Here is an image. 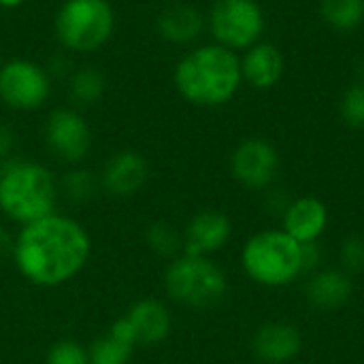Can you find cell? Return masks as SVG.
Here are the masks:
<instances>
[{
  "label": "cell",
  "mask_w": 364,
  "mask_h": 364,
  "mask_svg": "<svg viewBox=\"0 0 364 364\" xmlns=\"http://www.w3.org/2000/svg\"><path fill=\"white\" fill-rule=\"evenodd\" d=\"M28 0H0V9H19L23 6Z\"/></svg>",
  "instance_id": "obj_30"
},
{
  "label": "cell",
  "mask_w": 364,
  "mask_h": 364,
  "mask_svg": "<svg viewBox=\"0 0 364 364\" xmlns=\"http://www.w3.org/2000/svg\"><path fill=\"white\" fill-rule=\"evenodd\" d=\"M145 245L149 252H154L158 258L173 260L179 254H183V237L181 230L166 222V220H156L145 228Z\"/></svg>",
  "instance_id": "obj_23"
},
{
  "label": "cell",
  "mask_w": 364,
  "mask_h": 364,
  "mask_svg": "<svg viewBox=\"0 0 364 364\" xmlns=\"http://www.w3.org/2000/svg\"><path fill=\"white\" fill-rule=\"evenodd\" d=\"M241 62V77L256 90H271L275 87L286 70L284 53L277 45L258 41L250 49L243 51Z\"/></svg>",
  "instance_id": "obj_17"
},
{
  "label": "cell",
  "mask_w": 364,
  "mask_h": 364,
  "mask_svg": "<svg viewBox=\"0 0 364 364\" xmlns=\"http://www.w3.org/2000/svg\"><path fill=\"white\" fill-rule=\"evenodd\" d=\"M13 243H15V235H11L0 224V260H11V256H13Z\"/></svg>",
  "instance_id": "obj_29"
},
{
  "label": "cell",
  "mask_w": 364,
  "mask_h": 364,
  "mask_svg": "<svg viewBox=\"0 0 364 364\" xmlns=\"http://www.w3.org/2000/svg\"><path fill=\"white\" fill-rule=\"evenodd\" d=\"M0 66H2V43H0Z\"/></svg>",
  "instance_id": "obj_31"
},
{
  "label": "cell",
  "mask_w": 364,
  "mask_h": 364,
  "mask_svg": "<svg viewBox=\"0 0 364 364\" xmlns=\"http://www.w3.org/2000/svg\"><path fill=\"white\" fill-rule=\"evenodd\" d=\"M207 17L188 2H173L164 6L156 17V32L171 45H190L203 36Z\"/></svg>",
  "instance_id": "obj_16"
},
{
  "label": "cell",
  "mask_w": 364,
  "mask_h": 364,
  "mask_svg": "<svg viewBox=\"0 0 364 364\" xmlns=\"http://www.w3.org/2000/svg\"><path fill=\"white\" fill-rule=\"evenodd\" d=\"M230 173L247 190H267L279 173V154L264 139H245L230 156Z\"/></svg>",
  "instance_id": "obj_10"
},
{
  "label": "cell",
  "mask_w": 364,
  "mask_h": 364,
  "mask_svg": "<svg viewBox=\"0 0 364 364\" xmlns=\"http://www.w3.org/2000/svg\"><path fill=\"white\" fill-rule=\"evenodd\" d=\"M58 190L60 196H64L73 205H87L98 196V192H102L98 175L79 164L68 166V171L62 173V177L58 179Z\"/></svg>",
  "instance_id": "obj_20"
},
{
  "label": "cell",
  "mask_w": 364,
  "mask_h": 364,
  "mask_svg": "<svg viewBox=\"0 0 364 364\" xmlns=\"http://www.w3.org/2000/svg\"><path fill=\"white\" fill-rule=\"evenodd\" d=\"M58 43L70 53H96L115 32L109 0H64L53 19Z\"/></svg>",
  "instance_id": "obj_6"
},
{
  "label": "cell",
  "mask_w": 364,
  "mask_h": 364,
  "mask_svg": "<svg viewBox=\"0 0 364 364\" xmlns=\"http://www.w3.org/2000/svg\"><path fill=\"white\" fill-rule=\"evenodd\" d=\"M264 26V13L256 0H215L207 15L213 41L235 53L256 45Z\"/></svg>",
  "instance_id": "obj_7"
},
{
  "label": "cell",
  "mask_w": 364,
  "mask_h": 364,
  "mask_svg": "<svg viewBox=\"0 0 364 364\" xmlns=\"http://www.w3.org/2000/svg\"><path fill=\"white\" fill-rule=\"evenodd\" d=\"M339 262H341V269L350 275L364 271V237L350 235L341 241Z\"/></svg>",
  "instance_id": "obj_26"
},
{
  "label": "cell",
  "mask_w": 364,
  "mask_h": 364,
  "mask_svg": "<svg viewBox=\"0 0 364 364\" xmlns=\"http://www.w3.org/2000/svg\"><path fill=\"white\" fill-rule=\"evenodd\" d=\"M53 90L51 73L28 58H13L0 66V102L13 111L30 113L41 109Z\"/></svg>",
  "instance_id": "obj_8"
},
{
  "label": "cell",
  "mask_w": 364,
  "mask_h": 364,
  "mask_svg": "<svg viewBox=\"0 0 364 364\" xmlns=\"http://www.w3.org/2000/svg\"><path fill=\"white\" fill-rule=\"evenodd\" d=\"M136 348L139 346L134 333L122 316L109 326L105 335L87 346V356L90 364H130Z\"/></svg>",
  "instance_id": "obj_19"
},
{
  "label": "cell",
  "mask_w": 364,
  "mask_h": 364,
  "mask_svg": "<svg viewBox=\"0 0 364 364\" xmlns=\"http://www.w3.org/2000/svg\"><path fill=\"white\" fill-rule=\"evenodd\" d=\"M164 292L171 301L190 309H209L228 292V277L209 256L179 254L164 269Z\"/></svg>",
  "instance_id": "obj_5"
},
{
  "label": "cell",
  "mask_w": 364,
  "mask_h": 364,
  "mask_svg": "<svg viewBox=\"0 0 364 364\" xmlns=\"http://www.w3.org/2000/svg\"><path fill=\"white\" fill-rule=\"evenodd\" d=\"M252 350L264 364H288L301 354L303 335L290 322H267L254 333Z\"/></svg>",
  "instance_id": "obj_14"
},
{
  "label": "cell",
  "mask_w": 364,
  "mask_h": 364,
  "mask_svg": "<svg viewBox=\"0 0 364 364\" xmlns=\"http://www.w3.org/2000/svg\"><path fill=\"white\" fill-rule=\"evenodd\" d=\"M245 275L264 288L294 284L303 271V245L284 230H262L245 241L241 250Z\"/></svg>",
  "instance_id": "obj_4"
},
{
  "label": "cell",
  "mask_w": 364,
  "mask_h": 364,
  "mask_svg": "<svg viewBox=\"0 0 364 364\" xmlns=\"http://www.w3.org/2000/svg\"><path fill=\"white\" fill-rule=\"evenodd\" d=\"M284 232L290 235L299 243H316L326 232L328 226V209L316 196H299L290 200L286 211L282 213Z\"/></svg>",
  "instance_id": "obj_15"
},
{
  "label": "cell",
  "mask_w": 364,
  "mask_h": 364,
  "mask_svg": "<svg viewBox=\"0 0 364 364\" xmlns=\"http://www.w3.org/2000/svg\"><path fill=\"white\" fill-rule=\"evenodd\" d=\"M354 294V282L352 275L343 269H322L311 273L305 296L311 307L320 311H335L341 309L346 303H350Z\"/></svg>",
  "instance_id": "obj_18"
},
{
  "label": "cell",
  "mask_w": 364,
  "mask_h": 364,
  "mask_svg": "<svg viewBox=\"0 0 364 364\" xmlns=\"http://www.w3.org/2000/svg\"><path fill=\"white\" fill-rule=\"evenodd\" d=\"M92 258L87 228L64 213H51L19 226L11 262L19 275L36 288H60L70 284Z\"/></svg>",
  "instance_id": "obj_1"
},
{
  "label": "cell",
  "mask_w": 364,
  "mask_h": 364,
  "mask_svg": "<svg viewBox=\"0 0 364 364\" xmlns=\"http://www.w3.org/2000/svg\"><path fill=\"white\" fill-rule=\"evenodd\" d=\"M303 245V271L305 273H316V269L322 264V247L320 243H301Z\"/></svg>",
  "instance_id": "obj_28"
},
{
  "label": "cell",
  "mask_w": 364,
  "mask_h": 364,
  "mask_svg": "<svg viewBox=\"0 0 364 364\" xmlns=\"http://www.w3.org/2000/svg\"><path fill=\"white\" fill-rule=\"evenodd\" d=\"M17 147V132L9 124H0V164L13 158Z\"/></svg>",
  "instance_id": "obj_27"
},
{
  "label": "cell",
  "mask_w": 364,
  "mask_h": 364,
  "mask_svg": "<svg viewBox=\"0 0 364 364\" xmlns=\"http://www.w3.org/2000/svg\"><path fill=\"white\" fill-rule=\"evenodd\" d=\"M124 318L132 328L139 348H154L171 337L173 314L166 303L158 299H139L128 307Z\"/></svg>",
  "instance_id": "obj_13"
},
{
  "label": "cell",
  "mask_w": 364,
  "mask_h": 364,
  "mask_svg": "<svg viewBox=\"0 0 364 364\" xmlns=\"http://www.w3.org/2000/svg\"><path fill=\"white\" fill-rule=\"evenodd\" d=\"M173 83L179 96L194 107H224L243 83L239 55L218 43L200 45L175 64Z\"/></svg>",
  "instance_id": "obj_2"
},
{
  "label": "cell",
  "mask_w": 364,
  "mask_h": 364,
  "mask_svg": "<svg viewBox=\"0 0 364 364\" xmlns=\"http://www.w3.org/2000/svg\"><path fill=\"white\" fill-rule=\"evenodd\" d=\"M183 254L190 256H209L224 250L232 237V222L224 211L203 209L190 218L181 230Z\"/></svg>",
  "instance_id": "obj_12"
},
{
  "label": "cell",
  "mask_w": 364,
  "mask_h": 364,
  "mask_svg": "<svg viewBox=\"0 0 364 364\" xmlns=\"http://www.w3.org/2000/svg\"><path fill=\"white\" fill-rule=\"evenodd\" d=\"M60 200L58 179L45 164L13 156L0 164V213L26 226L55 213Z\"/></svg>",
  "instance_id": "obj_3"
},
{
  "label": "cell",
  "mask_w": 364,
  "mask_h": 364,
  "mask_svg": "<svg viewBox=\"0 0 364 364\" xmlns=\"http://www.w3.org/2000/svg\"><path fill=\"white\" fill-rule=\"evenodd\" d=\"M98 179L100 190L111 198H132L149 179V162L134 149H122L107 158Z\"/></svg>",
  "instance_id": "obj_11"
},
{
  "label": "cell",
  "mask_w": 364,
  "mask_h": 364,
  "mask_svg": "<svg viewBox=\"0 0 364 364\" xmlns=\"http://www.w3.org/2000/svg\"><path fill=\"white\" fill-rule=\"evenodd\" d=\"M339 113L346 126L354 130H364V85H350L339 102Z\"/></svg>",
  "instance_id": "obj_24"
},
{
  "label": "cell",
  "mask_w": 364,
  "mask_h": 364,
  "mask_svg": "<svg viewBox=\"0 0 364 364\" xmlns=\"http://www.w3.org/2000/svg\"><path fill=\"white\" fill-rule=\"evenodd\" d=\"M320 15L328 28L348 34L364 21V0H320Z\"/></svg>",
  "instance_id": "obj_22"
},
{
  "label": "cell",
  "mask_w": 364,
  "mask_h": 364,
  "mask_svg": "<svg viewBox=\"0 0 364 364\" xmlns=\"http://www.w3.org/2000/svg\"><path fill=\"white\" fill-rule=\"evenodd\" d=\"M47 151L66 166L81 164L92 149V128L73 107H58L47 113L43 124Z\"/></svg>",
  "instance_id": "obj_9"
},
{
  "label": "cell",
  "mask_w": 364,
  "mask_h": 364,
  "mask_svg": "<svg viewBox=\"0 0 364 364\" xmlns=\"http://www.w3.org/2000/svg\"><path fill=\"white\" fill-rule=\"evenodd\" d=\"M45 364H90L87 346L75 339H60L47 350Z\"/></svg>",
  "instance_id": "obj_25"
},
{
  "label": "cell",
  "mask_w": 364,
  "mask_h": 364,
  "mask_svg": "<svg viewBox=\"0 0 364 364\" xmlns=\"http://www.w3.org/2000/svg\"><path fill=\"white\" fill-rule=\"evenodd\" d=\"M107 90V77L94 66H79L68 75V94L77 107L96 105Z\"/></svg>",
  "instance_id": "obj_21"
}]
</instances>
